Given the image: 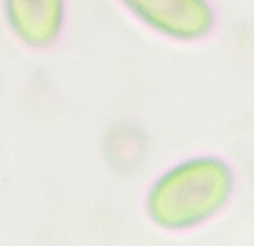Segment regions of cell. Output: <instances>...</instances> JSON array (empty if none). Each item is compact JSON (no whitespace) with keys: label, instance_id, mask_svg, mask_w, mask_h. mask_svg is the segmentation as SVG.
<instances>
[{"label":"cell","instance_id":"cell-1","mask_svg":"<svg viewBox=\"0 0 254 246\" xmlns=\"http://www.w3.org/2000/svg\"><path fill=\"white\" fill-rule=\"evenodd\" d=\"M233 165L217 154H195L163 169L149 187L146 207L160 228L184 230L221 213L234 196Z\"/></svg>","mask_w":254,"mask_h":246},{"label":"cell","instance_id":"cell-2","mask_svg":"<svg viewBox=\"0 0 254 246\" xmlns=\"http://www.w3.org/2000/svg\"><path fill=\"white\" fill-rule=\"evenodd\" d=\"M136 25L176 45L205 42L218 28L214 0H116Z\"/></svg>","mask_w":254,"mask_h":246},{"label":"cell","instance_id":"cell-3","mask_svg":"<svg viewBox=\"0 0 254 246\" xmlns=\"http://www.w3.org/2000/svg\"><path fill=\"white\" fill-rule=\"evenodd\" d=\"M9 29L26 47L44 49L63 35L68 0H1Z\"/></svg>","mask_w":254,"mask_h":246},{"label":"cell","instance_id":"cell-4","mask_svg":"<svg viewBox=\"0 0 254 246\" xmlns=\"http://www.w3.org/2000/svg\"><path fill=\"white\" fill-rule=\"evenodd\" d=\"M146 138L142 129L131 123H117L107 132L104 149L113 164L131 168L142 161L146 152Z\"/></svg>","mask_w":254,"mask_h":246}]
</instances>
